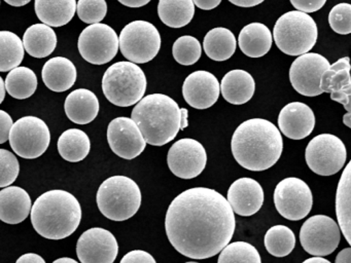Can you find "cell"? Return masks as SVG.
<instances>
[{"mask_svg": "<svg viewBox=\"0 0 351 263\" xmlns=\"http://www.w3.org/2000/svg\"><path fill=\"white\" fill-rule=\"evenodd\" d=\"M291 3L295 8H297L299 12L308 14V12H314L319 10L322 6L326 4V0H291Z\"/></svg>", "mask_w": 351, "mask_h": 263, "instance_id": "42", "label": "cell"}, {"mask_svg": "<svg viewBox=\"0 0 351 263\" xmlns=\"http://www.w3.org/2000/svg\"><path fill=\"white\" fill-rule=\"evenodd\" d=\"M195 5L203 10H210L221 4V0H195Z\"/></svg>", "mask_w": 351, "mask_h": 263, "instance_id": "45", "label": "cell"}, {"mask_svg": "<svg viewBox=\"0 0 351 263\" xmlns=\"http://www.w3.org/2000/svg\"><path fill=\"white\" fill-rule=\"evenodd\" d=\"M273 37L277 47L285 55L300 57L309 53L315 45L317 25L309 14L291 10L276 21Z\"/></svg>", "mask_w": 351, "mask_h": 263, "instance_id": "7", "label": "cell"}, {"mask_svg": "<svg viewBox=\"0 0 351 263\" xmlns=\"http://www.w3.org/2000/svg\"><path fill=\"white\" fill-rule=\"evenodd\" d=\"M221 92V84L213 73L204 70L193 72L184 80L182 96L195 109H207L217 103Z\"/></svg>", "mask_w": 351, "mask_h": 263, "instance_id": "18", "label": "cell"}, {"mask_svg": "<svg viewBox=\"0 0 351 263\" xmlns=\"http://www.w3.org/2000/svg\"><path fill=\"white\" fill-rule=\"evenodd\" d=\"M50 143V129L40 117L28 115L14 123L10 144L17 155L27 160L40 158L47 151Z\"/></svg>", "mask_w": 351, "mask_h": 263, "instance_id": "9", "label": "cell"}, {"mask_svg": "<svg viewBox=\"0 0 351 263\" xmlns=\"http://www.w3.org/2000/svg\"><path fill=\"white\" fill-rule=\"evenodd\" d=\"M172 55L180 65H194L202 55V47L198 39L190 35H184V36L178 37L173 43Z\"/></svg>", "mask_w": 351, "mask_h": 263, "instance_id": "37", "label": "cell"}, {"mask_svg": "<svg viewBox=\"0 0 351 263\" xmlns=\"http://www.w3.org/2000/svg\"><path fill=\"white\" fill-rule=\"evenodd\" d=\"M98 209L108 219L125 221L138 212L141 191L132 179L112 176L104 181L96 195Z\"/></svg>", "mask_w": 351, "mask_h": 263, "instance_id": "6", "label": "cell"}, {"mask_svg": "<svg viewBox=\"0 0 351 263\" xmlns=\"http://www.w3.org/2000/svg\"><path fill=\"white\" fill-rule=\"evenodd\" d=\"M77 47L86 61L93 65H104L118 53L120 38L112 27L99 23L84 29L80 34Z\"/></svg>", "mask_w": 351, "mask_h": 263, "instance_id": "12", "label": "cell"}, {"mask_svg": "<svg viewBox=\"0 0 351 263\" xmlns=\"http://www.w3.org/2000/svg\"><path fill=\"white\" fill-rule=\"evenodd\" d=\"M189 125V111L188 109H180V129H184Z\"/></svg>", "mask_w": 351, "mask_h": 263, "instance_id": "49", "label": "cell"}, {"mask_svg": "<svg viewBox=\"0 0 351 263\" xmlns=\"http://www.w3.org/2000/svg\"><path fill=\"white\" fill-rule=\"evenodd\" d=\"M34 6L36 16L43 24L50 27H62L73 20L77 10V2L75 0H36Z\"/></svg>", "mask_w": 351, "mask_h": 263, "instance_id": "28", "label": "cell"}, {"mask_svg": "<svg viewBox=\"0 0 351 263\" xmlns=\"http://www.w3.org/2000/svg\"><path fill=\"white\" fill-rule=\"evenodd\" d=\"M232 4H235V5L240 6V8H252V6L258 5V4L262 3L263 0H258V1H252V0H241V1H233L231 0Z\"/></svg>", "mask_w": 351, "mask_h": 263, "instance_id": "48", "label": "cell"}, {"mask_svg": "<svg viewBox=\"0 0 351 263\" xmlns=\"http://www.w3.org/2000/svg\"><path fill=\"white\" fill-rule=\"evenodd\" d=\"M303 263H332L322 257H312V258L306 259Z\"/></svg>", "mask_w": 351, "mask_h": 263, "instance_id": "50", "label": "cell"}, {"mask_svg": "<svg viewBox=\"0 0 351 263\" xmlns=\"http://www.w3.org/2000/svg\"><path fill=\"white\" fill-rule=\"evenodd\" d=\"M82 208L75 195L62 189L43 193L32 205V223L48 240L69 238L80 226Z\"/></svg>", "mask_w": 351, "mask_h": 263, "instance_id": "3", "label": "cell"}, {"mask_svg": "<svg viewBox=\"0 0 351 263\" xmlns=\"http://www.w3.org/2000/svg\"><path fill=\"white\" fill-rule=\"evenodd\" d=\"M232 153L246 170L261 172L274 166L283 149L280 131L271 121L252 118L243 121L234 132Z\"/></svg>", "mask_w": 351, "mask_h": 263, "instance_id": "2", "label": "cell"}, {"mask_svg": "<svg viewBox=\"0 0 351 263\" xmlns=\"http://www.w3.org/2000/svg\"><path fill=\"white\" fill-rule=\"evenodd\" d=\"M343 123L346 127H350L351 129V113L347 112L346 114L343 116Z\"/></svg>", "mask_w": 351, "mask_h": 263, "instance_id": "54", "label": "cell"}, {"mask_svg": "<svg viewBox=\"0 0 351 263\" xmlns=\"http://www.w3.org/2000/svg\"><path fill=\"white\" fill-rule=\"evenodd\" d=\"M5 82L7 92L17 100L29 98L38 88L36 74L34 70L24 66H20L9 72Z\"/></svg>", "mask_w": 351, "mask_h": 263, "instance_id": "33", "label": "cell"}, {"mask_svg": "<svg viewBox=\"0 0 351 263\" xmlns=\"http://www.w3.org/2000/svg\"><path fill=\"white\" fill-rule=\"evenodd\" d=\"M350 59L341 58L324 72L320 88L322 92H330V99L340 103L351 113V75Z\"/></svg>", "mask_w": 351, "mask_h": 263, "instance_id": "20", "label": "cell"}, {"mask_svg": "<svg viewBox=\"0 0 351 263\" xmlns=\"http://www.w3.org/2000/svg\"><path fill=\"white\" fill-rule=\"evenodd\" d=\"M272 41L270 29L262 23L246 25L238 37L240 49L250 58H261L266 55L272 47Z\"/></svg>", "mask_w": 351, "mask_h": 263, "instance_id": "26", "label": "cell"}, {"mask_svg": "<svg viewBox=\"0 0 351 263\" xmlns=\"http://www.w3.org/2000/svg\"><path fill=\"white\" fill-rule=\"evenodd\" d=\"M254 90L256 82L254 77L244 70H231L221 79V95L231 104H245L254 97Z\"/></svg>", "mask_w": 351, "mask_h": 263, "instance_id": "25", "label": "cell"}, {"mask_svg": "<svg viewBox=\"0 0 351 263\" xmlns=\"http://www.w3.org/2000/svg\"><path fill=\"white\" fill-rule=\"evenodd\" d=\"M336 216L343 236L351 247V160L345 166L337 187Z\"/></svg>", "mask_w": 351, "mask_h": 263, "instance_id": "29", "label": "cell"}, {"mask_svg": "<svg viewBox=\"0 0 351 263\" xmlns=\"http://www.w3.org/2000/svg\"><path fill=\"white\" fill-rule=\"evenodd\" d=\"M340 238V226L326 215L312 216L304 222L300 230L302 247L314 257L332 254L338 248Z\"/></svg>", "mask_w": 351, "mask_h": 263, "instance_id": "11", "label": "cell"}, {"mask_svg": "<svg viewBox=\"0 0 351 263\" xmlns=\"http://www.w3.org/2000/svg\"><path fill=\"white\" fill-rule=\"evenodd\" d=\"M32 199L25 189L9 186L0 190V219L8 224H19L32 212Z\"/></svg>", "mask_w": 351, "mask_h": 263, "instance_id": "22", "label": "cell"}, {"mask_svg": "<svg viewBox=\"0 0 351 263\" xmlns=\"http://www.w3.org/2000/svg\"><path fill=\"white\" fill-rule=\"evenodd\" d=\"M120 263H157L149 253L143 250H134L127 253Z\"/></svg>", "mask_w": 351, "mask_h": 263, "instance_id": "41", "label": "cell"}, {"mask_svg": "<svg viewBox=\"0 0 351 263\" xmlns=\"http://www.w3.org/2000/svg\"><path fill=\"white\" fill-rule=\"evenodd\" d=\"M16 263H46L45 259L36 253H27V254L22 255Z\"/></svg>", "mask_w": 351, "mask_h": 263, "instance_id": "44", "label": "cell"}, {"mask_svg": "<svg viewBox=\"0 0 351 263\" xmlns=\"http://www.w3.org/2000/svg\"><path fill=\"white\" fill-rule=\"evenodd\" d=\"M23 45L32 57L36 59L47 58L56 49V32L48 25H32L24 33Z\"/></svg>", "mask_w": 351, "mask_h": 263, "instance_id": "27", "label": "cell"}, {"mask_svg": "<svg viewBox=\"0 0 351 263\" xmlns=\"http://www.w3.org/2000/svg\"><path fill=\"white\" fill-rule=\"evenodd\" d=\"M265 247L274 257H285L293 252L295 246V236L291 228L285 225H275L265 234Z\"/></svg>", "mask_w": 351, "mask_h": 263, "instance_id": "35", "label": "cell"}, {"mask_svg": "<svg viewBox=\"0 0 351 263\" xmlns=\"http://www.w3.org/2000/svg\"><path fill=\"white\" fill-rule=\"evenodd\" d=\"M8 4L13 6H24L26 4L29 3V0H17V1H14V0H5Z\"/></svg>", "mask_w": 351, "mask_h": 263, "instance_id": "52", "label": "cell"}, {"mask_svg": "<svg viewBox=\"0 0 351 263\" xmlns=\"http://www.w3.org/2000/svg\"><path fill=\"white\" fill-rule=\"evenodd\" d=\"M217 263H262V259L252 245L234 242L221 251Z\"/></svg>", "mask_w": 351, "mask_h": 263, "instance_id": "36", "label": "cell"}, {"mask_svg": "<svg viewBox=\"0 0 351 263\" xmlns=\"http://www.w3.org/2000/svg\"><path fill=\"white\" fill-rule=\"evenodd\" d=\"M278 127L285 137L291 140H302L313 131L315 115L305 103L291 102L281 109Z\"/></svg>", "mask_w": 351, "mask_h": 263, "instance_id": "19", "label": "cell"}, {"mask_svg": "<svg viewBox=\"0 0 351 263\" xmlns=\"http://www.w3.org/2000/svg\"><path fill=\"white\" fill-rule=\"evenodd\" d=\"M20 164L15 154L7 149H0V187L5 188L15 182L19 176Z\"/></svg>", "mask_w": 351, "mask_h": 263, "instance_id": "39", "label": "cell"}, {"mask_svg": "<svg viewBox=\"0 0 351 263\" xmlns=\"http://www.w3.org/2000/svg\"><path fill=\"white\" fill-rule=\"evenodd\" d=\"M335 263H351V247L340 251L337 255Z\"/></svg>", "mask_w": 351, "mask_h": 263, "instance_id": "46", "label": "cell"}, {"mask_svg": "<svg viewBox=\"0 0 351 263\" xmlns=\"http://www.w3.org/2000/svg\"><path fill=\"white\" fill-rule=\"evenodd\" d=\"M328 24L338 34H350L351 4L339 3L335 5L328 14Z\"/></svg>", "mask_w": 351, "mask_h": 263, "instance_id": "40", "label": "cell"}, {"mask_svg": "<svg viewBox=\"0 0 351 263\" xmlns=\"http://www.w3.org/2000/svg\"><path fill=\"white\" fill-rule=\"evenodd\" d=\"M102 90L112 104L130 107L143 100L147 90V77L136 64L118 62L110 66L104 73Z\"/></svg>", "mask_w": 351, "mask_h": 263, "instance_id": "5", "label": "cell"}, {"mask_svg": "<svg viewBox=\"0 0 351 263\" xmlns=\"http://www.w3.org/2000/svg\"><path fill=\"white\" fill-rule=\"evenodd\" d=\"M122 55L134 64H145L157 57L161 49V35L152 23L134 21L121 31Z\"/></svg>", "mask_w": 351, "mask_h": 263, "instance_id": "8", "label": "cell"}, {"mask_svg": "<svg viewBox=\"0 0 351 263\" xmlns=\"http://www.w3.org/2000/svg\"><path fill=\"white\" fill-rule=\"evenodd\" d=\"M274 203L285 219L299 221L311 211L313 195L307 183L295 177L283 179L274 190Z\"/></svg>", "mask_w": 351, "mask_h": 263, "instance_id": "13", "label": "cell"}, {"mask_svg": "<svg viewBox=\"0 0 351 263\" xmlns=\"http://www.w3.org/2000/svg\"><path fill=\"white\" fill-rule=\"evenodd\" d=\"M236 220L228 199L215 189L195 187L178 195L165 218L168 240L184 256L207 259L231 242Z\"/></svg>", "mask_w": 351, "mask_h": 263, "instance_id": "1", "label": "cell"}, {"mask_svg": "<svg viewBox=\"0 0 351 263\" xmlns=\"http://www.w3.org/2000/svg\"><path fill=\"white\" fill-rule=\"evenodd\" d=\"M77 12L86 24H99L108 14V3L106 0H80Z\"/></svg>", "mask_w": 351, "mask_h": 263, "instance_id": "38", "label": "cell"}, {"mask_svg": "<svg viewBox=\"0 0 351 263\" xmlns=\"http://www.w3.org/2000/svg\"><path fill=\"white\" fill-rule=\"evenodd\" d=\"M227 199L234 213L247 217L260 211L264 203V190L254 179L240 178L232 183Z\"/></svg>", "mask_w": 351, "mask_h": 263, "instance_id": "21", "label": "cell"}, {"mask_svg": "<svg viewBox=\"0 0 351 263\" xmlns=\"http://www.w3.org/2000/svg\"><path fill=\"white\" fill-rule=\"evenodd\" d=\"M167 164L171 173L178 178H196L206 166V150L197 140H178L168 151Z\"/></svg>", "mask_w": 351, "mask_h": 263, "instance_id": "15", "label": "cell"}, {"mask_svg": "<svg viewBox=\"0 0 351 263\" xmlns=\"http://www.w3.org/2000/svg\"><path fill=\"white\" fill-rule=\"evenodd\" d=\"M13 125L11 115L5 110L0 111V144L5 143L8 140H10Z\"/></svg>", "mask_w": 351, "mask_h": 263, "instance_id": "43", "label": "cell"}, {"mask_svg": "<svg viewBox=\"0 0 351 263\" xmlns=\"http://www.w3.org/2000/svg\"><path fill=\"white\" fill-rule=\"evenodd\" d=\"M23 40L11 31H0V71L11 72L23 61Z\"/></svg>", "mask_w": 351, "mask_h": 263, "instance_id": "34", "label": "cell"}, {"mask_svg": "<svg viewBox=\"0 0 351 263\" xmlns=\"http://www.w3.org/2000/svg\"><path fill=\"white\" fill-rule=\"evenodd\" d=\"M100 105L97 96L87 88H77L67 96L64 110L67 117L77 125H88L97 117Z\"/></svg>", "mask_w": 351, "mask_h": 263, "instance_id": "23", "label": "cell"}, {"mask_svg": "<svg viewBox=\"0 0 351 263\" xmlns=\"http://www.w3.org/2000/svg\"><path fill=\"white\" fill-rule=\"evenodd\" d=\"M120 3L128 6V8H136L147 5V3H149V0H145V1H143V0H130V1H125L124 0L123 1V0H121Z\"/></svg>", "mask_w": 351, "mask_h": 263, "instance_id": "47", "label": "cell"}, {"mask_svg": "<svg viewBox=\"0 0 351 263\" xmlns=\"http://www.w3.org/2000/svg\"><path fill=\"white\" fill-rule=\"evenodd\" d=\"M53 263H79L75 259L69 258V257H62V258L57 259Z\"/></svg>", "mask_w": 351, "mask_h": 263, "instance_id": "53", "label": "cell"}, {"mask_svg": "<svg viewBox=\"0 0 351 263\" xmlns=\"http://www.w3.org/2000/svg\"><path fill=\"white\" fill-rule=\"evenodd\" d=\"M118 253L116 236L104 228H90L77 240V255L82 263H114Z\"/></svg>", "mask_w": 351, "mask_h": 263, "instance_id": "16", "label": "cell"}, {"mask_svg": "<svg viewBox=\"0 0 351 263\" xmlns=\"http://www.w3.org/2000/svg\"><path fill=\"white\" fill-rule=\"evenodd\" d=\"M186 263H198V262H195V261H193V262H186Z\"/></svg>", "mask_w": 351, "mask_h": 263, "instance_id": "55", "label": "cell"}, {"mask_svg": "<svg viewBox=\"0 0 351 263\" xmlns=\"http://www.w3.org/2000/svg\"><path fill=\"white\" fill-rule=\"evenodd\" d=\"M346 158L345 144L340 138L332 134L316 136L306 147L307 166L319 176L337 174L344 166Z\"/></svg>", "mask_w": 351, "mask_h": 263, "instance_id": "10", "label": "cell"}, {"mask_svg": "<svg viewBox=\"0 0 351 263\" xmlns=\"http://www.w3.org/2000/svg\"><path fill=\"white\" fill-rule=\"evenodd\" d=\"M237 47L235 35L223 27L211 29L204 37L203 49L207 57L213 61L223 62L234 55Z\"/></svg>", "mask_w": 351, "mask_h": 263, "instance_id": "30", "label": "cell"}, {"mask_svg": "<svg viewBox=\"0 0 351 263\" xmlns=\"http://www.w3.org/2000/svg\"><path fill=\"white\" fill-rule=\"evenodd\" d=\"M330 67V62L316 53L300 55L289 68V80L299 94L316 97L322 94L320 88L322 75Z\"/></svg>", "mask_w": 351, "mask_h": 263, "instance_id": "14", "label": "cell"}, {"mask_svg": "<svg viewBox=\"0 0 351 263\" xmlns=\"http://www.w3.org/2000/svg\"><path fill=\"white\" fill-rule=\"evenodd\" d=\"M131 118L138 125L147 143L163 146L171 142L180 129V108L167 95L145 97L133 108Z\"/></svg>", "mask_w": 351, "mask_h": 263, "instance_id": "4", "label": "cell"}, {"mask_svg": "<svg viewBox=\"0 0 351 263\" xmlns=\"http://www.w3.org/2000/svg\"><path fill=\"white\" fill-rule=\"evenodd\" d=\"M59 153L67 162H79L85 160L91 150L89 136L79 129L63 132L57 142Z\"/></svg>", "mask_w": 351, "mask_h": 263, "instance_id": "31", "label": "cell"}, {"mask_svg": "<svg viewBox=\"0 0 351 263\" xmlns=\"http://www.w3.org/2000/svg\"><path fill=\"white\" fill-rule=\"evenodd\" d=\"M108 141L112 152L124 160H133L143 153L147 141L138 125L129 117H117L108 127Z\"/></svg>", "mask_w": 351, "mask_h": 263, "instance_id": "17", "label": "cell"}, {"mask_svg": "<svg viewBox=\"0 0 351 263\" xmlns=\"http://www.w3.org/2000/svg\"><path fill=\"white\" fill-rule=\"evenodd\" d=\"M42 76L47 88L53 92H66L77 82V68L67 58L55 57L45 63Z\"/></svg>", "mask_w": 351, "mask_h": 263, "instance_id": "24", "label": "cell"}, {"mask_svg": "<svg viewBox=\"0 0 351 263\" xmlns=\"http://www.w3.org/2000/svg\"><path fill=\"white\" fill-rule=\"evenodd\" d=\"M160 20L171 28H182L194 18L195 3L192 0H161L158 4Z\"/></svg>", "mask_w": 351, "mask_h": 263, "instance_id": "32", "label": "cell"}, {"mask_svg": "<svg viewBox=\"0 0 351 263\" xmlns=\"http://www.w3.org/2000/svg\"><path fill=\"white\" fill-rule=\"evenodd\" d=\"M5 92H7V88H5V82L3 78L0 77V92H1V97H0V103H3L5 98Z\"/></svg>", "mask_w": 351, "mask_h": 263, "instance_id": "51", "label": "cell"}]
</instances>
